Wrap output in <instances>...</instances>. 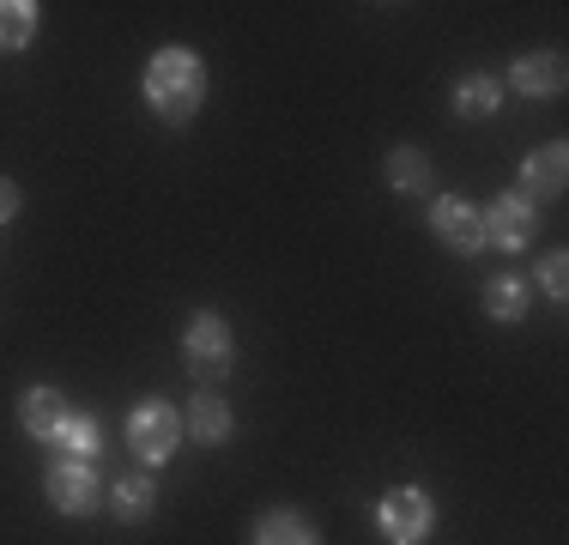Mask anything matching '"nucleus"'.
<instances>
[{
    "label": "nucleus",
    "mask_w": 569,
    "mask_h": 545,
    "mask_svg": "<svg viewBox=\"0 0 569 545\" xmlns=\"http://www.w3.org/2000/svg\"><path fill=\"white\" fill-rule=\"evenodd\" d=\"M388 182H395L400 195H425V188H430V164H425V152L400 146V152L388 158Z\"/></svg>",
    "instance_id": "obj_17"
},
{
    "label": "nucleus",
    "mask_w": 569,
    "mask_h": 545,
    "mask_svg": "<svg viewBox=\"0 0 569 545\" xmlns=\"http://www.w3.org/2000/svg\"><path fill=\"white\" fill-rule=\"evenodd\" d=\"M485 316H497V321H521L527 316V285L515 279V272L485 285Z\"/></svg>",
    "instance_id": "obj_13"
},
{
    "label": "nucleus",
    "mask_w": 569,
    "mask_h": 545,
    "mask_svg": "<svg viewBox=\"0 0 569 545\" xmlns=\"http://www.w3.org/2000/svg\"><path fill=\"white\" fill-rule=\"evenodd\" d=\"M188 430H194V443H224L230 413H224L219 394H194V400H188Z\"/></svg>",
    "instance_id": "obj_12"
},
{
    "label": "nucleus",
    "mask_w": 569,
    "mask_h": 545,
    "mask_svg": "<svg viewBox=\"0 0 569 545\" xmlns=\"http://www.w3.org/2000/svg\"><path fill=\"white\" fill-rule=\"evenodd\" d=\"M509 79H515V91H527V98H558L563 91V61L551 49H533V54H521V61L509 67Z\"/></svg>",
    "instance_id": "obj_8"
},
{
    "label": "nucleus",
    "mask_w": 569,
    "mask_h": 545,
    "mask_svg": "<svg viewBox=\"0 0 569 545\" xmlns=\"http://www.w3.org/2000/svg\"><path fill=\"white\" fill-rule=\"evenodd\" d=\"M200 98H207V67H200L194 49H164L146 67V103H152L158 116L182 121L200 109Z\"/></svg>",
    "instance_id": "obj_1"
},
{
    "label": "nucleus",
    "mask_w": 569,
    "mask_h": 545,
    "mask_svg": "<svg viewBox=\"0 0 569 545\" xmlns=\"http://www.w3.org/2000/svg\"><path fill=\"white\" fill-rule=\"evenodd\" d=\"M546 291H551V297H563V291H569V267H563V255H551V261H546Z\"/></svg>",
    "instance_id": "obj_19"
},
{
    "label": "nucleus",
    "mask_w": 569,
    "mask_h": 545,
    "mask_svg": "<svg viewBox=\"0 0 569 545\" xmlns=\"http://www.w3.org/2000/svg\"><path fill=\"white\" fill-rule=\"evenodd\" d=\"M43 490H49V503H56L61 515H91L98 509V473H91L86 460H56Z\"/></svg>",
    "instance_id": "obj_7"
},
{
    "label": "nucleus",
    "mask_w": 569,
    "mask_h": 545,
    "mask_svg": "<svg viewBox=\"0 0 569 545\" xmlns=\"http://www.w3.org/2000/svg\"><path fill=\"white\" fill-rule=\"evenodd\" d=\"M61 418H67V406H61L56 388H31V394L19 400V425L31 430V436H56Z\"/></svg>",
    "instance_id": "obj_11"
},
{
    "label": "nucleus",
    "mask_w": 569,
    "mask_h": 545,
    "mask_svg": "<svg viewBox=\"0 0 569 545\" xmlns=\"http://www.w3.org/2000/svg\"><path fill=\"white\" fill-rule=\"evenodd\" d=\"M49 443L67 448V460H91V455L103 448V430H98V418H91V413H67L61 430L49 436Z\"/></svg>",
    "instance_id": "obj_10"
},
{
    "label": "nucleus",
    "mask_w": 569,
    "mask_h": 545,
    "mask_svg": "<svg viewBox=\"0 0 569 545\" xmlns=\"http://www.w3.org/2000/svg\"><path fill=\"white\" fill-rule=\"evenodd\" d=\"M37 37V7L31 0H0V49H24Z\"/></svg>",
    "instance_id": "obj_16"
},
{
    "label": "nucleus",
    "mask_w": 569,
    "mask_h": 545,
    "mask_svg": "<svg viewBox=\"0 0 569 545\" xmlns=\"http://www.w3.org/2000/svg\"><path fill=\"white\" fill-rule=\"evenodd\" d=\"M497 98H503V86H497L491 73H467L455 86V109H460V116H491Z\"/></svg>",
    "instance_id": "obj_15"
},
{
    "label": "nucleus",
    "mask_w": 569,
    "mask_h": 545,
    "mask_svg": "<svg viewBox=\"0 0 569 545\" xmlns=\"http://www.w3.org/2000/svg\"><path fill=\"white\" fill-rule=\"evenodd\" d=\"M116 515L121 522H146V515H152V479H140V473L121 479L116 485Z\"/></svg>",
    "instance_id": "obj_18"
},
{
    "label": "nucleus",
    "mask_w": 569,
    "mask_h": 545,
    "mask_svg": "<svg viewBox=\"0 0 569 545\" xmlns=\"http://www.w3.org/2000/svg\"><path fill=\"white\" fill-rule=\"evenodd\" d=\"M128 443L146 467H158V460H170L176 443H182V418H176L164 400H146V406H133V418H128Z\"/></svg>",
    "instance_id": "obj_2"
},
{
    "label": "nucleus",
    "mask_w": 569,
    "mask_h": 545,
    "mask_svg": "<svg viewBox=\"0 0 569 545\" xmlns=\"http://www.w3.org/2000/svg\"><path fill=\"white\" fill-rule=\"evenodd\" d=\"M230 327L219 316H194L182 327V358H188V370L194 376H224L230 370Z\"/></svg>",
    "instance_id": "obj_4"
},
{
    "label": "nucleus",
    "mask_w": 569,
    "mask_h": 545,
    "mask_svg": "<svg viewBox=\"0 0 569 545\" xmlns=\"http://www.w3.org/2000/svg\"><path fill=\"white\" fill-rule=\"evenodd\" d=\"M563 182H569V152H563V140L539 146V152L521 164V188H527V200H533V195H563Z\"/></svg>",
    "instance_id": "obj_9"
},
{
    "label": "nucleus",
    "mask_w": 569,
    "mask_h": 545,
    "mask_svg": "<svg viewBox=\"0 0 569 545\" xmlns=\"http://www.w3.org/2000/svg\"><path fill=\"white\" fill-rule=\"evenodd\" d=\"M430 230H437L455 255H479L485 249V212L467 207V200H455V195H442L437 207H430Z\"/></svg>",
    "instance_id": "obj_6"
},
{
    "label": "nucleus",
    "mask_w": 569,
    "mask_h": 545,
    "mask_svg": "<svg viewBox=\"0 0 569 545\" xmlns=\"http://www.w3.org/2000/svg\"><path fill=\"white\" fill-rule=\"evenodd\" d=\"M254 545H316V534H309L303 515L273 509V515H261V527H254Z\"/></svg>",
    "instance_id": "obj_14"
},
{
    "label": "nucleus",
    "mask_w": 569,
    "mask_h": 545,
    "mask_svg": "<svg viewBox=\"0 0 569 545\" xmlns=\"http://www.w3.org/2000/svg\"><path fill=\"white\" fill-rule=\"evenodd\" d=\"M376 522H382L388 545H418L430 527H437V509H430L425 490H388L382 509H376Z\"/></svg>",
    "instance_id": "obj_3"
},
{
    "label": "nucleus",
    "mask_w": 569,
    "mask_h": 545,
    "mask_svg": "<svg viewBox=\"0 0 569 545\" xmlns=\"http://www.w3.org/2000/svg\"><path fill=\"white\" fill-rule=\"evenodd\" d=\"M533 230H539V207L527 195H503L485 212V242H497V249H527Z\"/></svg>",
    "instance_id": "obj_5"
},
{
    "label": "nucleus",
    "mask_w": 569,
    "mask_h": 545,
    "mask_svg": "<svg viewBox=\"0 0 569 545\" xmlns=\"http://www.w3.org/2000/svg\"><path fill=\"white\" fill-rule=\"evenodd\" d=\"M7 218H19V182L0 176V225H7Z\"/></svg>",
    "instance_id": "obj_20"
}]
</instances>
